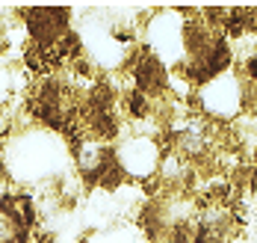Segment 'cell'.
I'll list each match as a JSON object with an SVG mask.
<instances>
[{
	"mask_svg": "<svg viewBox=\"0 0 257 243\" xmlns=\"http://www.w3.org/2000/svg\"><path fill=\"white\" fill-rule=\"evenodd\" d=\"M163 145L151 134H127L112 139V166L121 181H154Z\"/></svg>",
	"mask_w": 257,
	"mask_h": 243,
	"instance_id": "1",
	"label": "cell"
},
{
	"mask_svg": "<svg viewBox=\"0 0 257 243\" xmlns=\"http://www.w3.org/2000/svg\"><path fill=\"white\" fill-rule=\"evenodd\" d=\"M245 101H248V83L242 80V74H236L231 68L198 86V107H201V113L210 116V119H219V122L239 116Z\"/></svg>",
	"mask_w": 257,
	"mask_h": 243,
	"instance_id": "2",
	"label": "cell"
},
{
	"mask_svg": "<svg viewBox=\"0 0 257 243\" xmlns=\"http://www.w3.org/2000/svg\"><path fill=\"white\" fill-rule=\"evenodd\" d=\"M21 24L27 33V45L48 51L62 36L71 33V9L62 6H27L21 9Z\"/></svg>",
	"mask_w": 257,
	"mask_h": 243,
	"instance_id": "3",
	"label": "cell"
},
{
	"mask_svg": "<svg viewBox=\"0 0 257 243\" xmlns=\"http://www.w3.org/2000/svg\"><path fill=\"white\" fill-rule=\"evenodd\" d=\"M0 243H30V228L9 205H0Z\"/></svg>",
	"mask_w": 257,
	"mask_h": 243,
	"instance_id": "4",
	"label": "cell"
}]
</instances>
